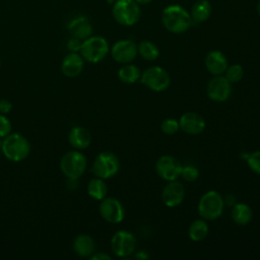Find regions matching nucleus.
<instances>
[{
    "instance_id": "obj_1",
    "label": "nucleus",
    "mask_w": 260,
    "mask_h": 260,
    "mask_svg": "<svg viewBox=\"0 0 260 260\" xmlns=\"http://www.w3.org/2000/svg\"><path fill=\"white\" fill-rule=\"evenodd\" d=\"M164 26L173 34H182L191 26L190 13L181 5L172 4L164 8L161 13Z\"/></svg>"
},
{
    "instance_id": "obj_2",
    "label": "nucleus",
    "mask_w": 260,
    "mask_h": 260,
    "mask_svg": "<svg viewBox=\"0 0 260 260\" xmlns=\"http://www.w3.org/2000/svg\"><path fill=\"white\" fill-rule=\"evenodd\" d=\"M1 151L6 158L11 161H21L30 152L28 140L19 133H10L1 142Z\"/></svg>"
},
{
    "instance_id": "obj_3",
    "label": "nucleus",
    "mask_w": 260,
    "mask_h": 260,
    "mask_svg": "<svg viewBox=\"0 0 260 260\" xmlns=\"http://www.w3.org/2000/svg\"><path fill=\"white\" fill-rule=\"evenodd\" d=\"M224 207V199L215 190H210L204 193L198 202V213L205 220L217 219Z\"/></svg>"
},
{
    "instance_id": "obj_4",
    "label": "nucleus",
    "mask_w": 260,
    "mask_h": 260,
    "mask_svg": "<svg viewBox=\"0 0 260 260\" xmlns=\"http://www.w3.org/2000/svg\"><path fill=\"white\" fill-rule=\"evenodd\" d=\"M112 14L118 23L130 26L139 20L141 11L135 0H116L113 4Z\"/></svg>"
},
{
    "instance_id": "obj_5",
    "label": "nucleus",
    "mask_w": 260,
    "mask_h": 260,
    "mask_svg": "<svg viewBox=\"0 0 260 260\" xmlns=\"http://www.w3.org/2000/svg\"><path fill=\"white\" fill-rule=\"evenodd\" d=\"M110 51L107 40L100 36H90L82 41L80 48V55L89 63H98L105 59Z\"/></svg>"
},
{
    "instance_id": "obj_6",
    "label": "nucleus",
    "mask_w": 260,
    "mask_h": 260,
    "mask_svg": "<svg viewBox=\"0 0 260 260\" xmlns=\"http://www.w3.org/2000/svg\"><path fill=\"white\" fill-rule=\"evenodd\" d=\"M120 169V162L118 157L110 151H102L100 152L91 167V172L98 178L107 180L114 177Z\"/></svg>"
},
{
    "instance_id": "obj_7",
    "label": "nucleus",
    "mask_w": 260,
    "mask_h": 260,
    "mask_svg": "<svg viewBox=\"0 0 260 260\" xmlns=\"http://www.w3.org/2000/svg\"><path fill=\"white\" fill-rule=\"evenodd\" d=\"M60 169L68 179H78L86 169V157L77 150L68 151L60 160Z\"/></svg>"
},
{
    "instance_id": "obj_8",
    "label": "nucleus",
    "mask_w": 260,
    "mask_h": 260,
    "mask_svg": "<svg viewBox=\"0 0 260 260\" xmlns=\"http://www.w3.org/2000/svg\"><path fill=\"white\" fill-rule=\"evenodd\" d=\"M139 80L144 86L157 92L166 90L171 82L168 71L159 66H152L144 70Z\"/></svg>"
},
{
    "instance_id": "obj_9",
    "label": "nucleus",
    "mask_w": 260,
    "mask_h": 260,
    "mask_svg": "<svg viewBox=\"0 0 260 260\" xmlns=\"http://www.w3.org/2000/svg\"><path fill=\"white\" fill-rule=\"evenodd\" d=\"M136 248V238L128 231H118L111 239V249L118 257H128L132 255Z\"/></svg>"
},
{
    "instance_id": "obj_10",
    "label": "nucleus",
    "mask_w": 260,
    "mask_h": 260,
    "mask_svg": "<svg viewBox=\"0 0 260 260\" xmlns=\"http://www.w3.org/2000/svg\"><path fill=\"white\" fill-rule=\"evenodd\" d=\"M182 164L172 155H161L155 162L156 174L165 181H175L181 177Z\"/></svg>"
},
{
    "instance_id": "obj_11",
    "label": "nucleus",
    "mask_w": 260,
    "mask_h": 260,
    "mask_svg": "<svg viewBox=\"0 0 260 260\" xmlns=\"http://www.w3.org/2000/svg\"><path fill=\"white\" fill-rule=\"evenodd\" d=\"M99 210L102 217L110 223H119L125 217L123 204L114 197H105L101 200Z\"/></svg>"
},
{
    "instance_id": "obj_12",
    "label": "nucleus",
    "mask_w": 260,
    "mask_h": 260,
    "mask_svg": "<svg viewBox=\"0 0 260 260\" xmlns=\"http://www.w3.org/2000/svg\"><path fill=\"white\" fill-rule=\"evenodd\" d=\"M206 93L213 102H225L232 93V83L223 75H216L207 83Z\"/></svg>"
},
{
    "instance_id": "obj_13",
    "label": "nucleus",
    "mask_w": 260,
    "mask_h": 260,
    "mask_svg": "<svg viewBox=\"0 0 260 260\" xmlns=\"http://www.w3.org/2000/svg\"><path fill=\"white\" fill-rule=\"evenodd\" d=\"M137 45L132 40H120L111 48L112 58L122 64L132 62L137 56Z\"/></svg>"
},
{
    "instance_id": "obj_14",
    "label": "nucleus",
    "mask_w": 260,
    "mask_h": 260,
    "mask_svg": "<svg viewBox=\"0 0 260 260\" xmlns=\"http://www.w3.org/2000/svg\"><path fill=\"white\" fill-rule=\"evenodd\" d=\"M185 198V189L183 185L175 181L168 182L161 191V200L168 207L179 206Z\"/></svg>"
},
{
    "instance_id": "obj_15",
    "label": "nucleus",
    "mask_w": 260,
    "mask_h": 260,
    "mask_svg": "<svg viewBox=\"0 0 260 260\" xmlns=\"http://www.w3.org/2000/svg\"><path fill=\"white\" fill-rule=\"evenodd\" d=\"M180 129H182L185 133L196 135L203 132L205 129V121L204 119L197 113L187 112L180 117L179 120Z\"/></svg>"
},
{
    "instance_id": "obj_16",
    "label": "nucleus",
    "mask_w": 260,
    "mask_h": 260,
    "mask_svg": "<svg viewBox=\"0 0 260 260\" xmlns=\"http://www.w3.org/2000/svg\"><path fill=\"white\" fill-rule=\"evenodd\" d=\"M67 30L72 37H75L81 41L86 40L92 36V25L87 17L76 16L67 23Z\"/></svg>"
},
{
    "instance_id": "obj_17",
    "label": "nucleus",
    "mask_w": 260,
    "mask_h": 260,
    "mask_svg": "<svg viewBox=\"0 0 260 260\" xmlns=\"http://www.w3.org/2000/svg\"><path fill=\"white\" fill-rule=\"evenodd\" d=\"M204 64L207 71L213 76L223 75L225 69L229 66L225 55L218 50L210 51L205 57Z\"/></svg>"
},
{
    "instance_id": "obj_18",
    "label": "nucleus",
    "mask_w": 260,
    "mask_h": 260,
    "mask_svg": "<svg viewBox=\"0 0 260 260\" xmlns=\"http://www.w3.org/2000/svg\"><path fill=\"white\" fill-rule=\"evenodd\" d=\"M84 66V59L79 53H69L66 55L61 63L62 73L68 77H75L79 75Z\"/></svg>"
},
{
    "instance_id": "obj_19",
    "label": "nucleus",
    "mask_w": 260,
    "mask_h": 260,
    "mask_svg": "<svg viewBox=\"0 0 260 260\" xmlns=\"http://www.w3.org/2000/svg\"><path fill=\"white\" fill-rule=\"evenodd\" d=\"M69 143L76 149L87 148L91 142V135L89 131L81 126L73 127L68 135Z\"/></svg>"
},
{
    "instance_id": "obj_20",
    "label": "nucleus",
    "mask_w": 260,
    "mask_h": 260,
    "mask_svg": "<svg viewBox=\"0 0 260 260\" xmlns=\"http://www.w3.org/2000/svg\"><path fill=\"white\" fill-rule=\"evenodd\" d=\"M73 249L80 257H90L95 251V244L90 236L82 234L74 239Z\"/></svg>"
},
{
    "instance_id": "obj_21",
    "label": "nucleus",
    "mask_w": 260,
    "mask_h": 260,
    "mask_svg": "<svg viewBox=\"0 0 260 260\" xmlns=\"http://www.w3.org/2000/svg\"><path fill=\"white\" fill-rule=\"evenodd\" d=\"M253 217L252 209L246 203H236L232 209V218L239 225L248 224Z\"/></svg>"
},
{
    "instance_id": "obj_22",
    "label": "nucleus",
    "mask_w": 260,
    "mask_h": 260,
    "mask_svg": "<svg viewBox=\"0 0 260 260\" xmlns=\"http://www.w3.org/2000/svg\"><path fill=\"white\" fill-rule=\"evenodd\" d=\"M210 14L211 5L208 0H198L191 7L190 15L195 22H204L209 18Z\"/></svg>"
},
{
    "instance_id": "obj_23",
    "label": "nucleus",
    "mask_w": 260,
    "mask_h": 260,
    "mask_svg": "<svg viewBox=\"0 0 260 260\" xmlns=\"http://www.w3.org/2000/svg\"><path fill=\"white\" fill-rule=\"evenodd\" d=\"M87 193L94 200H103L108 193V187L104 179L92 178L87 184Z\"/></svg>"
},
{
    "instance_id": "obj_24",
    "label": "nucleus",
    "mask_w": 260,
    "mask_h": 260,
    "mask_svg": "<svg viewBox=\"0 0 260 260\" xmlns=\"http://www.w3.org/2000/svg\"><path fill=\"white\" fill-rule=\"evenodd\" d=\"M208 235V224L205 219H195L188 229V236L194 242L204 240Z\"/></svg>"
},
{
    "instance_id": "obj_25",
    "label": "nucleus",
    "mask_w": 260,
    "mask_h": 260,
    "mask_svg": "<svg viewBox=\"0 0 260 260\" xmlns=\"http://www.w3.org/2000/svg\"><path fill=\"white\" fill-rule=\"evenodd\" d=\"M140 76H141L140 69L137 66L129 63L122 66L118 71L119 79L122 82L128 83V84L135 83L140 79Z\"/></svg>"
},
{
    "instance_id": "obj_26",
    "label": "nucleus",
    "mask_w": 260,
    "mask_h": 260,
    "mask_svg": "<svg viewBox=\"0 0 260 260\" xmlns=\"http://www.w3.org/2000/svg\"><path fill=\"white\" fill-rule=\"evenodd\" d=\"M138 54L147 61H154L159 56V50L155 44L150 41H142L137 45Z\"/></svg>"
},
{
    "instance_id": "obj_27",
    "label": "nucleus",
    "mask_w": 260,
    "mask_h": 260,
    "mask_svg": "<svg viewBox=\"0 0 260 260\" xmlns=\"http://www.w3.org/2000/svg\"><path fill=\"white\" fill-rule=\"evenodd\" d=\"M244 75V69L239 64H233L231 66H228V68L224 71V77L233 84L239 82Z\"/></svg>"
},
{
    "instance_id": "obj_28",
    "label": "nucleus",
    "mask_w": 260,
    "mask_h": 260,
    "mask_svg": "<svg viewBox=\"0 0 260 260\" xmlns=\"http://www.w3.org/2000/svg\"><path fill=\"white\" fill-rule=\"evenodd\" d=\"M179 129H180L179 121H177L176 119H173V118L165 119L160 124V130L162 131V133H165L167 135H173V134L177 133L179 131Z\"/></svg>"
},
{
    "instance_id": "obj_29",
    "label": "nucleus",
    "mask_w": 260,
    "mask_h": 260,
    "mask_svg": "<svg viewBox=\"0 0 260 260\" xmlns=\"http://www.w3.org/2000/svg\"><path fill=\"white\" fill-rule=\"evenodd\" d=\"M181 177L188 182H194L199 177V171L198 169L193 165H186L182 167L181 171Z\"/></svg>"
},
{
    "instance_id": "obj_30",
    "label": "nucleus",
    "mask_w": 260,
    "mask_h": 260,
    "mask_svg": "<svg viewBox=\"0 0 260 260\" xmlns=\"http://www.w3.org/2000/svg\"><path fill=\"white\" fill-rule=\"evenodd\" d=\"M247 164L254 173L260 175V150L250 153L247 156Z\"/></svg>"
},
{
    "instance_id": "obj_31",
    "label": "nucleus",
    "mask_w": 260,
    "mask_h": 260,
    "mask_svg": "<svg viewBox=\"0 0 260 260\" xmlns=\"http://www.w3.org/2000/svg\"><path fill=\"white\" fill-rule=\"evenodd\" d=\"M11 132V123L9 119L3 115L0 114V138L6 137Z\"/></svg>"
},
{
    "instance_id": "obj_32",
    "label": "nucleus",
    "mask_w": 260,
    "mask_h": 260,
    "mask_svg": "<svg viewBox=\"0 0 260 260\" xmlns=\"http://www.w3.org/2000/svg\"><path fill=\"white\" fill-rule=\"evenodd\" d=\"M82 45V41L75 38V37H71L68 42H67V49L69 50V52L71 53H79L80 48Z\"/></svg>"
},
{
    "instance_id": "obj_33",
    "label": "nucleus",
    "mask_w": 260,
    "mask_h": 260,
    "mask_svg": "<svg viewBox=\"0 0 260 260\" xmlns=\"http://www.w3.org/2000/svg\"><path fill=\"white\" fill-rule=\"evenodd\" d=\"M12 109V104L6 100V99H1L0 100V114H8Z\"/></svg>"
},
{
    "instance_id": "obj_34",
    "label": "nucleus",
    "mask_w": 260,
    "mask_h": 260,
    "mask_svg": "<svg viewBox=\"0 0 260 260\" xmlns=\"http://www.w3.org/2000/svg\"><path fill=\"white\" fill-rule=\"evenodd\" d=\"M91 260H111V256L106 253H93L90 256Z\"/></svg>"
},
{
    "instance_id": "obj_35",
    "label": "nucleus",
    "mask_w": 260,
    "mask_h": 260,
    "mask_svg": "<svg viewBox=\"0 0 260 260\" xmlns=\"http://www.w3.org/2000/svg\"><path fill=\"white\" fill-rule=\"evenodd\" d=\"M135 258L137 259H147L148 258V255L144 252V251H139L137 254H135Z\"/></svg>"
},
{
    "instance_id": "obj_36",
    "label": "nucleus",
    "mask_w": 260,
    "mask_h": 260,
    "mask_svg": "<svg viewBox=\"0 0 260 260\" xmlns=\"http://www.w3.org/2000/svg\"><path fill=\"white\" fill-rule=\"evenodd\" d=\"M139 5H145V4H148L149 2H151L152 0H135Z\"/></svg>"
},
{
    "instance_id": "obj_37",
    "label": "nucleus",
    "mask_w": 260,
    "mask_h": 260,
    "mask_svg": "<svg viewBox=\"0 0 260 260\" xmlns=\"http://www.w3.org/2000/svg\"><path fill=\"white\" fill-rule=\"evenodd\" d=\"M256 10H257L258 14L260 15V0H259V1H258V3H257V6H256Z\"/></svg>"
},
{
    "instance_id": "obj_38",
    "label": "nucleus",
    "mask_w": 260,
    "mask_h": 260,
    "mask_svg": "<svg viewBox=\"0 0 260 260\" xmlns=\"http://www.w3.org/2000/svg\"><path fill=\"white\" fill-rule=\"evenodd\" d=\"M106 1H107L109 4H114L116 0H106Z\"/></svg>"
},
{
    "instance_id": "obj_39",
    "label": "nucleus",
    "mask_w": 260,
    "mask_h": 260,
    "mask_svg": "<svg viewBox=\"0 0 260 260\" xmlns=\"http://www.w3.org/2000/svg\"><path fill=\"white\" fill-rule=\"evenodd\" d=\"M1 142H2V141L0 140V150H1Z\"/></svg>"
},
{
    "instance_id": "obj_40",
    "label": "nucleus",
    "mask_w": 260,
    "mask_h": 260,
    "mask_svg": "<svg viewBox=\"0 0 260 260\" xmlns=\"http://www.w3.org/2000/svg\"><path fill=\"white\" fill-rule=\"evenodd\" d=\"M0 64H1V61H0Z\"/></svg>"
}]
</instances>
